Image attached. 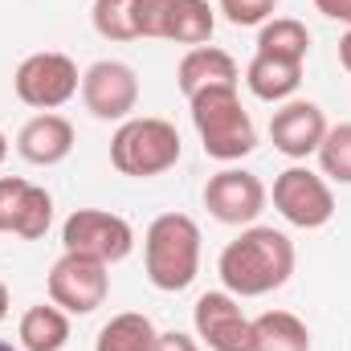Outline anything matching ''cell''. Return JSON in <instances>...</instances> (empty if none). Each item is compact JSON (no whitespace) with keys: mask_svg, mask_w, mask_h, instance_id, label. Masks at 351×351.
Returning a JSON list of instances; mask_svg holds the SVG:
<instances>
[{"mask_svg":"<svg viewBox=\"0 0 351 351\" xmlns=\"http://www.w3.org/2000/svg\"><path fill=\"white\" fill-rule=\"evenodd\" d=\"M90 21H94V33L102 41H139V33H135V0H94Z\"/></svg>","mask_w":351,"mask_h":351,"instance_id":"7402d4cb","label":"cell"},{"mask_svg":"<svg viewBox=\"0 0 351 351\" xmlns=\"http://www.w3.org/2000/svg\"><path fill=\"white\" fill-rule=\"evenodd\" d=\"M0 351H16V348H12V343H8V339H0Z\"/></svg>","mask_w":351,"mask_h":351,"instance_id":"4dcf8cb0","label":"cell"},{"mask_svg":"<svg viewBox=\"0 0 351 351\" xmlns=\"http://www.w3.org/2000/svg\"><path fill=\"white\" fill-rule=\"evenodd\" d=\"M254 351H311V327L290 311H265L254 319Z\"/></svg>","mask_w":351,"mask_h":351,"instance_id":"d6986e66","label":"cell"},{"mask_svg":"<svg viewBox=\"0 0 351 351\" xmlns=\"http://www.w3.org/2000/svg\"><path fill=\"white\" fill-rule=\"evenodd\" d=\"M168 12L172 0H135V33L139 37H168Z\"/></svg>","mask_w":351,"mask_h":351,"instance_id":"d4e9b609","label":"cell"},{"mask_svg":"<svg viewBox=\"0 0 351 351\" xmlns=\"http://www.w3.org/2000/svg\"><path fill=\"white\" fill-rule=\"evenodd\" d=\"M82 102L94 119L102 123H127L139 106V78L127 62L102 58L82 74Z\"/></svg>","mask_w":351,"mask_h":351,"instance_id":"8fae6325","label":"cell"},{"mask_svg":"<svg viewBox=\"0 0 351 351\" xmlns=\"http://www.w3.org/2000/svg\"><path fill=\"white\" fill-rule=\"evenodd\" d=\"M196 339H204L213 351H254V319L241 311V298L229 290H208L192 306Z\"/></svg>","mask_w":351,"mask_h":351,"instance_id":"30bf717a","label":"cell"},{"mask_svg":"<svg viewBox=\"0 0 351 351\" xmlns=\"http://www.w3.org/2000/svg\"><path fill=\"white\" fill-rule=\"evenodd\" d=\"M110 164L119 176L152 180L180 164V131L168 119H127L110 139Z\"/></svg>","mask_w":351,"mask_h":351,"instance_id":"277c9868","label":"cell"},{"mask_svg":"<svg viewBox=\"0 0 351 351\" xmlns=\"http://www.w3.org/2000/svg\"><path fill=\"white\" fill-rule=\"evenodd\" d=\"M237 78H241V70H237L233 53H225L217 45H196L176 66V86L184 90V98H192L204 86H237Z\"/></svg>","mask_w":351,"mask_h":351,"instance_id":"9a60e30c","label":"cell"},{"mask_svg":"<svg viewBox=\"0 0 351 351\" xmlns=\"http://www.w3.org/2000/svg\"><path fill=\"white\" fill-rule=\"evenodd\" d=\"M8 306H12V298H8V286L0 282V323L8 319Z\"/></svg>","mask_w":351,"mask_h":351,"instance_id":"f1b7e54d","label":"cell"},{"mask_svg":"<svg viewBox=\"0 0 351 351\" xmlns=\"http://www.w3.org/2000/svg\"><path fill=\"white\" fill-rule=\"evenodd\" d=\"M258 53L262 58H278V62H306L311 53V33L302 21L294 16H269L258 29Z\"/></svg>","mask_w":351,"mask_h":351,"instance_id":"ffe728a7","label":"cell"},{"mask_svg":"<svg viewBox=\"0 0 351 351\" xmlns=\"http://www.w3.org/2000/svg\"><path fill=\"white\" fill-rule=\"evenodd\" d=\"M156 323L139 311H123L114 315L110 323H102L98 339H94V351H156Z\"/></svg>","mask_w":351,"mask_h":351,"instance_id":"44dd1931","label":"cell"},{"mask_svg":"<svg viewBox=\"0 0 351 351\" xmlns=\"http://www.w3.org/2000/svg\"><path fill=\"white\" fill-rule=\"evenodd\" d=\"M217 33V8L208 0H172V12H168V37L176 45H208Z\"/></svg>","mask_w":351,"mask_h":351,"instance_id":"ac0fdd59","label":"cell"},{"mask_svg":"<svg viewBox=\"0 0 351 351\" xmlns=\"http://www.w3.org/2000/svg\"><path fill=\"white\" fill-rule=\"evenodd\" d=\"M339 66H343V70L351 74V29L343 33V37H339Z\"/></svg>","mask_w":351,"mask_h":351,"instance_id":"83f0119b","label":"cell"},{"mask_svg":"<svg viewBox=\"0 0 351 351\" xmlns=\"http://www.w3.org/2000/svg\"><path fill=\"white\" fill-rule=\"evenodd\" d=\"M147 282L164 294H180L200 274V225L188 213H160L143 233Z\"/></svg>","mask_w":351,"mask_h":351,"instance_id":"3957f363","label":"cell"},{"mask_svg":"<svg viewBox=\"0 0 351 351\" xmlns=\"http://www.w3.org/2000/svg\"><path fill=\"white\" fill-rule=\"evenodd\" d=\"M110 294V265L82 258V254H62L49 265V302L62 306L66 315H94Z\"/></svg>","mask_w":351,"mask_h":351,"instance_id":"ba28073f","label":"cell"},{"mask_svg":"<svg viewBox=\"0 0 351 351\" xmlns=\"http://www.w3.org/2000/svg\"><path fill=\"white\" fill-rule=\"evenodd\" d=\"M315 8L327 16V21H339L351 29V0H315Z\"/></svg>","mask_w":351,"mask_h":351,"instance_id":"4316f807","label":"cell"},{"mask_svg":"<svg viewBox=\"0 0 351 351\" xmlns=\"http://www.w3.org/2000/svg\"><path fill=\"white\" fill-rule=\"evenodd\" d=\"M221 286L233 298H262L294 274V241L274 225H245L217 258Z\"/></svg>","mask_w":351,"mask_h":351,"instance_id":"6da1fadb","label":"cell"},{"mask_svg":"<svg viewBox=\"0 0 351 351\" xmlns=\"http://www.w3.org/2000/svg\"><path fill=\"white\" fill-rule=\"evenodd\" d=\"M188 106H192V127L208 160L237 164L258 147V127L250 110L241 106L237 86H204L188 98Z\"/></svg>","mask_w":351,"mask_h":351,"instance_id":"7a4b0ae2","label":"cell"},{"mask_svg":"<svg viewBox=\"0 0 351 351\" xmlns=\"http://www.w3.org/2000/svg\"><path fill=\"white\" fill-rule=\"evenodd\" d=\"M327 135V114L319 102L311 98H290L269 114V143L274 152H282L286 160H306L319 152Z\"/></svg>","mask_w":351,"mask_h":351,"instance_id":"4fadbf2b","label":"cell"},{"mask_svg":"<svg viewBox=\"0 0 351 351\" xmlns=\"http://www.w3.org/2000/svg\"><path fill=\"white\" fill-rule=\"evenodd\" d=\"M274 208L294 229H323L335 217V192H331L323 172L294 164V168L278 172V180H274Z\"/></svg>","mask_w":351,"mask_h":351,"instance_id":"52a82bcc","label":"cell"},{"mask_svg":"<svg viewBox=\"0 0 351 351\" xmlns=\"http://www.w3.org/2000/svg\"><path fill=\"white\" fill-rule=\"evenodd\" d=\"M12 90L33 110H58V106H66L82 90V74H78V62L74 58L45 49V53H29L16 66Z\"/></svg>","mask_w":351,"mask_h":351,"instance_id":"8992f818","label":"cell"},{"mask_svg":"<svg viewBox=\"0 0 351 351\" xmlns=\"http://www.w3.org/2000/svg\"><path fill=\"white\" fill-rule=\"evenodd\" d=\"M319 168L327 180L335 184H351V123H339V127H327L323 143H319Z\"/></svg>","mask_w":351,"mask_h":351,"instance_id":"603a6c76","label":"cell"},{"mask_svg":"<svg viewBox=\"0 0 351 351\" xmlns=\"http://www.w3.org/2000/svg\"><path fill=\"white\" fill-rule=\"evenodd\" d=\"M53 225V196L21 176H0V233L37 241Z\"/></svg>","mask_w":351,"mask_h":351,"instance_id":"7c38bea8","label":"cell"},{"mask_svg":"<svg viewBox=\"0 0 351 351\" xmlns=\"http://www.w3.org/2000/svg\"><path fill=\"white\" fill-rule=\"evenodd\" d=\"M16 152L33 168H53L74 152V123L66 114H58V110L33 114L16 135Z\"/></svg>","mask_w":351,"mask_h":351,"instance_id":"5bb4252c","label":"cell"},{"mask_svg":"<svg viewBox=\"0 0 351 351\" xmlns=\"http://www.w3.org/2000/svg\"><path fill=\"white\" fill-rule=\"evenodd\" d=\"M221 12L229 25L250 29V25H265L278 12V0H221Z\"/></svg>","mask_w":351,"mask_h":351,"instance_id":"cb8c5ba5","label":"cell"},{"mask_svg":"<svg viewBox=\"0 0 351 351\" xmlns=\"http://www.w3.org/2000/svg\"><path fill=\"white\" fill-rule=\"evenodd\" d=\"M156 351H200V343L192 335H184V331H160Z\"/></svg>","mask_w":351,"mask_h":351,"instance_id":"484cf974","label":"cell"},{"mask_svg":"<svg viewBox=\"0 0 351 351\" xmlns=\"http://www.w3.org/2000/svg\"><path fill=\"white\" fill-rule=\"evenodd\" d=\"M200 196H204L208 217L221 221V225H254L262 217L265 200H269L262 176L245 172V168H233V164L221 168L217 176H208Z\"/></svg>","mask_w":351,"mask_h":351,"instance_id":"9c48e42d","label":"cell"},{"mask_svg":"<svg viewBox=\"0 0 351 351\" xmlns=\"http://www.w3.org/2000/svg\"><path fill=\"white\" fill-rule=\"evenodd\" d=\"M16 339L25 351H62L70 343V315L62 306H29L16 323Z\"/></svg>","mask_w":351,"mask_h":351,"instance_id":"2e32d148","label":"cell"},{"mask_svg":"<svg viewBox=\"0 0 351 351\" xmlns=\"http://www.w3.org/2000/svg\"><path fill=\"white\" fill-rule=\"evenodd\" d=\"M4 156H8V139H4V131H0V164H4Z\"/></svg>","mask_w":351,"mask_h":351,"instance_id":"f546056e","label":"cell"},{"mask_svg":"<svg viewBox=\"0 0 351 351\" xmlns=\"http://www.w3.org/2000/svg\"><path fill=\"white\" fill-rule=\"evenodd\" d=\"M245 82L254 90V98L282 106V102L294 98V90L302 86V66H298V62H278V58L254 53V62H250V70H245Z\"/></svg>","mask_w":351,"mask_h":351,"instance_id":"e0dca14e","label":"cell"},{"mask_svg":"<svg viewBox=\"0 0 351 351\" xmlns=\"http://www.w3.org/2000/svg\"><path fill=\"white\" fill-rule=\"evenodd\" d=\"M62 245L66 254H82L102 265L123 262L135 250V229L106 208H74L62 225Z\"/></svg>","mask_w":351,"mask_h":351,"instance_id":"5b68a950","label":"cell"}]
</instances>
